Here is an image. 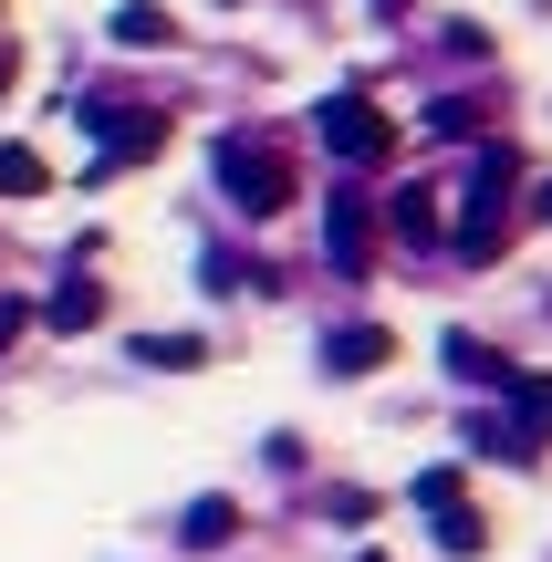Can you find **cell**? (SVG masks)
<instances>
[{
    "instance_id": "9",
    "label": "cell",
    "mask_w": 552,
    "mask_h": 562,
    "mask_svg": "<svg viewBox=\"0 0 552 562\" xmlns=\"http://www.w3.org/2000/svg\"><path fill=\"white\" fill-rule=\"evenodd\" d=\"M94 313H104V292H94V281H63V292H53V323H63V334H83Z\"/></svg>"
},
{
    "instance_id": "7",
    "label": "cell",
    "mask_w": 552,
    "mask_h": 562,
    "mask_svg": "<svg viewBox=\"0 0 552 562\" xmlns=\"http://www.w3.org/2000/svg\"><path fill=\"white\" fill-rule=\"evenodd\" d=\"M178 531H188L199 552H219L229 531H240V510H229V501H188V510H178Z\"/></svg>"
},
{
    "instance_id": "11",
    "label": "cell",
    "mask_w": 552,
    "mask_h": 562,
    "mask_svg": "<svg viewBox=\"0 0 552 562\" xmlns=\"http://www.w3.org/2000/svg\"><path fill=\"white\" fill-rule=\"evenodd\" d=\"M0 188H21V199L42 188V157H32V146H0Z\"/></svg>"
},
{
    "instance_id": "2",
    "label": "cell",
    "mask_w": 552,
    "mask_h": 562,
    "mask_svg": "<svg viewBox=\"0 0 552 562\" xmlns=\"http://www.w3.org/2000/svg\"><path fill=\"white\" fill-rule=\"evenodd\" d=\"M324 146H334V157H354V167H375V157L396 146V125L375 115L365 94H334V104H324Z\"/></svg>"
},
{
    "instance_id": "12",
    "label": "cell",
    "mask_w": 552,
    "mask_h": 562,
    "mask_svg": "<svg viewBox=\"0 0 552 562\" xmlns=\"http://www.w3.org/2000/svg\"><path fill=\"white\" fill-rule=\"evenodd\" d=\"M438 542H449V552H480V542H491V531H480V521H470V510H459V501H449V510H438Z\"/></svg>"
},
{
    "instance_id": "15",
    "label": "cell",
    "mask_w": 552,
    "mask_h": 562,
    "mask_svg": "<svg viewBox=\"0 0 552 562\" xmlns=\"http://www.w3.org/2000/svg\"><path fill=\"white\" fill-rule=\"evenodd\" d=\"M0 83H11V42H0Z\"/></svg>"
},
{
    "instance_id": "3",
    "label": "cell",
    "mask_w": 552,
    "mask_h": 562,
    "mask_svg": "<svg viewBox=\"0 0 552 562\" xmlns=\"http://www.w3.org/2000/svg\"><path fill=\"white\" fill-rule=\"evenodd\" d=\"M386 355H396L386 323H345V334H324V364H334V375H375Z\"/></svg>"
},
{
    "instance_id": "4",
    "label": "cell",
    "mask_w": 552,
    "mask_h": 562,
    "mask_svg": "<svg viewBox=\"0 0 552 562\" xmlns=\"http://www.w3.org/2000/svg\"><path fill=\"white\" fill-rule=\"evenodd\" d=\"M511 396H521V406H511V438H500V448H511V459H532V448L552 438V375H532V385L511 375Z\"/></svg>"
},
{
    "instance_id": "14",
    "label": "cell",
    "mask_w": 552,
    "mask_h": 562,
    "mask_svg": "<svg viewBox=\"0 0 552 562\" xmlns=\"http://www.w3.org/2000/svg\"><path fill=\"white\" fill-rule=\"evenodd\" d=\"M11 334H21V302H0V344H11Z\"/></svg>"
},
{
    "instance_id": "1",
    "label": "cell",
    "mask_w": 552,
    "mask_h": 562,
    "mask_svg": "<svg viewBox=\"0 0 552 562\" xmlns=\"http://www.w3.org/2000/svg\"><path fill=\"white\" fill-rule=\"evenodd\" d=\"M219 188H229V209H250V220H271V209L292 199L282 157H271V146H250V136H229V146H219Z\"/></svg>"
},
{
    "instance_id": "8",
    "label": "cell",
    "mask_w": 552,
    "mask_h": 562,
    "mask_svg": "<svg viewBox=\"0 0 552 562\" xmlns=\"http://www.w3.org/2000/svg\"><path fill=\"white\" fill-rule=\"evenodd\" d=\"M167 32H178V21H167V11H146V0H125V11H115V42H136V53H157Z\"/></svg>"
},
{
    "instance_id": "13",
    "label": "cell",
    "mask_w": 552,
    "mask_h": 562,
    "mask_svg": "<svg viewBox=\"0 0 552 562\" xmlns=\"http://www.w3.org/2000/svg\"><path fill=\"white\" fill-rule=\"evenodd\" d=\"M386 220H396V229H407V240H428V229H438V209H428V199H417V188H407V199H396V209H386Z\"/></svg>"
},
{
    "instance_id": "6",
    "label": "cell",
    "mask_w": 552,
    "mask_h": 562,
    "mask_svg": "<svg viewBox=\"0 0 552 562\" xmlns=\"http://www.w3.org/2000/svg\"><path fill=\"white\" fill-rule=\"evenodd\" d=\"M324 250H334V261H345V271H365L375 229H365V209H354V199H334V220H324Z\"/></svg>"
},
{
    "instance_id": "10",
    "label": "cell",
    "mask_w": 552,
    "mask_h": 562,
    "mask_svg": "<svg viewBox=\"0 0 552 562\" xmlns=\"http://www.w3.org/2000/svg\"><path fill=\"white\" fill-rule=\"evenodd\" d=\"M136 364H167V375H188V364H199V334H146V344H136Z\"/></svg>"
},
{
    "instance_id": "16",
    "label": "cell",
    "mask_w": 552,
    "mask_h": 562,
    "mask_svg": "<svg viewBox=\"0 0 552 562\" xmlns=\"http://www.w3.org/2000/svg\"><path fill=\"white\" fill-rule=\"evenodd\" d=\"M375 11H407V0H375Z\"/></svg>"
},
{
    "instance_id": "5",
    "label": "cell",
    "mask_w": 552,
    "mask_h": 562,
    "mask_svg": "<svg viewBox=\"0 0 552 562\" xmlns=\"http://www.w3.org/2000/svg\"><path fill=\"white\" fill-rule=\"evenodd\" d=\"M94 136H104V167H125V157H146V146H167V125L136 115V104H115V115H94Z\"/></svg>"
}]
</instances>
